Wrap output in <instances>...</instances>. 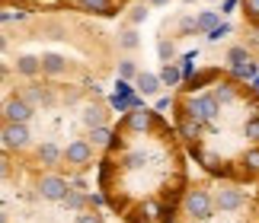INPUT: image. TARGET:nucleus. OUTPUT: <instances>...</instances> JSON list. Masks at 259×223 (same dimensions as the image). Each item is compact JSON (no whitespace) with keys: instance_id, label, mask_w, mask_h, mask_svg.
<instances>
[{"instance_id":"0eeeda50","label":"nucleus","mask_w":259,"mask_h":223,"mask_svg":"<svg viewBox=\"0 0 259 223\" xmlns=\"http://www.w3.org/2000/svg\"><path fill=\"white\" fill-rule=\"evenodd\" d=\"M189 115H192L198 125H202V121H214L218 118V102L211 96H198L192 102V108H189Z\"/></svg>"},{"instance_id":"f704fd0d","label":"nucleus","mask_w":259,"mask_h":223,"mask_svg":"<svg viewBox=\"0 0 259 223\" xmlns=\"http://www.w3.org/2000/svg\"><path fill=\"white\" fill-rule=\"evenodd\" d=\"M234 7H237V0H224V13H231Z\"/></svg>"},{"instance_id":"cd10ccee","label":"nucleus","mask_w":259,"mask_h":223,"mask_svg":"<svg viewBox=\"0 0 259 223\" xmlns=\"http://www.w3.org/2000/svg\"><path fill=\"white\" fill-rule=\"evenodd\" d=\"M246 166H250L253 172H259V147H256V150H250V153H246Z\"/></svg>"},{"instance_id":"c756f323","label":"nucleus","mask_w":259,"mask_h":223,"mask_svg":"<svg viewBox=\"0 0 259 223\" xmlns=\"http://www.w3.org/2000/svg\"><path fill=\"white\" fill-rule=\"evenodd\" d=\"M243 7H246V13L253 19H259V0H243Z\"/></svg>"},{"instance_id":"f03ea898","label":"nucleus","mask_w":259,"mask_h":223,"mask_svg":"<svg viewBox=\"0 0 259 223\" xmlns=\"http://www.w3.org/2000/svg\"><path fill=\"white\" fill-rule=\"evenodd\" d=\"M67 188H71V185H67V179L58 176V172H45V176L38 179V185H35L38 198H45V201H64Z\"/></svg>"},{"instance_id":"412c9836","label":"nucleus","mask_w":259,"mask_h":223,"mask_svg":"<svg viewBox=\"0 0 259 223\" xmlns=\"http://www.w3.org/2000/svg\"><path fill=\"white\" fill-rule=\"evenodd\" d=\"M227 61H231V67L250 64V51H246V48H231V51H227Z\"/></svg>"},{"instance_id":"473e14b6","label":"nucleus","mask_w":259,"mask_h":223,"mask_svg":"<svg viewBox=\"0 0 259 223\" xmlns=\"http://www.w3.org/2000/svg\"><path fill=\"white\" fill-rule=\"evenodd\" d=\"M10 172H13V169H10V163L0 156V179H10Z\"/></svg>"},{"instance_id":"9b49d317","label":"nucleus","mask_w":259,"mask_h":223,"mask_svg":"<svg viewBox=\"0 0 259 223\" xmlns=\"http://www.w3.org/2000/svg\"><path fill=\"white\" fill-rule=\"evenodd\" d=\"M19 99H23V102H29L32 108H35V105H48V102H52V96H48L42 86H26Z\"/></svg>"},{"instance_id":"4be33fe9","label":"nucleus","mask_w":259,"mask_h":223,"mask_svg":"<svg viewBox=\"0 0 259 223\" xmlns=\"http://www.w3.org/2000/svg\"><path fill=\"white\" fill-rule=\"evenodd\" d=\"M224 35H231V26L227 23H218L214 29H208V38H211V42H221Z\"/></svg>"},{"instance_id":"e433bc0d","label":"nucleus","mask_w":259,"mask_h":223,"mask_svg":"<svg viewBox=\"0 0 259 223\" xmlns=\"http://www.w3.org/2000/svg\"><path fill=\"white\" fill-rule=\"evenodd\" d=\"M151 4H154V7H163V4H170V0H151Z\"/></svg>"},{"instance_id":"4c0bfd02","label":"nucleus","mask_w":259,"mask_h":223,"mask_svg":"<svg viewBox=\"0 0 259 223\" xmlns=\"http://www.w3.org/2000/svg\"><path fill=\"white\" fill-rule=\"evenodd\" d=\"M4 77H7V67H4V64H0V80H4Z\"/></svg>"},{"instance_id":"423d86ee","label":"nucleus","mask_w":259,"mask_h":223,"mask_svg":"<svg viewBox=\"0 0 259 223\" xmlns=\"http://www.w3.org/2000/svg\"><path fill=\"white\" fill-rule=\"evenodd\" d=\"M0 140H4V144H7L10 150H23V147H29L32 134H29V125H10V121H4Z\"/></svg>"},{"instance_id":"ea45409f","label":"nucleus","mask_w":259,"mask_h":223,"mask_svg":"<svg viewBox=\"0 0 259 223\" xmlns=\"http://www.w3.org/2000/svg\"><path fill=\"white\" fill-rule=\"evenodd\" d=\"M253 86H256V89H259V77H256V83H253Z\"/></svg>"},{"instance_id":"aec40b11","label":"nucleus","mask_w":259,"mask_h":223,"mask_svg":"<svg viewBox=\"0 0 259 223\" xmlns=\"http://www.w3.org/2000/svg\"><path fill=\"white\" fill-rule=\"evenodd\" d=\"M218 23H221V19H218V13H211V10H208V13H202L195 19V29H202V32H208V29H214Z\"/></svg>"},{"instance_id":"5701e85b","label":"nucleus","mask_w":259,"mask_h":223,"mask_svg":"<svg viewBox=\"0 0 259 223\" xmlns=\"http://www.w3.org/2000/svg\"><path fill=\"white\" fill-rule=\"evenodd\" d=\"M157 51H160V58H163V64H173V42H160L157 45Z\"/></svg>"},{"instance_id":"72a5a7b5","label":"nucleus","mask_w":259,"mask_h":223,"mask_svg":"<svg viewBox=\"0 0 259 223\" xmlns=\"http://www.w3.org/2000/svg\"><path fill=\"white\" fill-rule=\"evenodd\" d=\"M141 19H147V10H144V7H138L135 13H132V23H141Z\"/></svg>"},{"instance_id":"58836bf2","label":"nucleus","mask_w":259,"mask_h":223,"mask_svg":"<svg viewBox=\"0 0 259 223\" xmlns=\"http://www.w3.org/2000/svg\"><path fill=\"white\" fill-rule=\"evenodd\" d=\"M0 223H10V220H7V214H4V210H0Z\"/></svg>"},{"instance_id":"a211bd4d","label":"nucleus","mask_w":259,"mask_h":223,"mask_svg":"<svg viewBox=\"0 0 259 223\" xmlns=\"http://www.w3.org/2000/svg\"><path fill=\"white\" fill-rule=\"evenodd\" d=\"M179 131H183V137H186V140H195L202 128H198V121H195L192 115H189V118H183V125H179Z\"/></svg>"},{"instance_id":"b1692460","label":"nucleus","mask_w":259,"mask_h":223,"mask_svg":"<svg viewBox=\"0 0 259 223\" xmlns=\"http://www.w3.org/2000/svg\"><path fill=\"white\" fill-rule=\"evenodd\" d=\"M253 74H256L253 64H237V67H234V77H237V80H250Z\"/></svg>"},{"instance_id":"f3484780","label":"nucleus","mask_w":259,"mask_h":223,"mask_svg":"<svg viewBox=\"0 0 259 223\" xmlns=\"http://www.w3.org/2000/svg\"><path fill=\"white\" fill-rule=\"evenodd\" d=\"M61 204H67L71 210H83V204H87V198L80 195V191H74V188H67V195H64V201Z\"/></svg>"},{"instance_id":"7ed1b4c3","label":"nucleus","mask_w":259,"mask_h":223,"mask_svg":"<svg viewBox=\"0 0 259 223\" xmlns=\"http://www.w3.org/2000/svg\"><path fill=\"white\" fill-rule=\"evenodd\" d=\"M32 105L23 102L19 96H10L7 102H0V115H4V121H10V125H29V118H32Z\"/></svg>"},{"instance_id":"f257e3e1","label":"nucleus","mask_w":259,"mask_h":223,"mask_svg":"<svg viewBox=\"0 0 259 223\" xmlns=\"http://www.w3.org/2000/svg\"><path fill=\"white\" fill-rule=\"evenodd\" d=\"M186 214L192 220H208L214 214V204H211V195H208L205 188H189L186 191V201H183Z\"/></svg>"},{"instance_id":"f8f14e48","label":"nucleus","mask_w":259,"mask_h":223,"mask_svg":"<svg viewBox=\"0 0 259 223\" xmlns=\"http://www.w3.org/2000/svg\"><path fill=\"white\" fill-rule=\"evenodd\" d=\"M128 128L132 131H147L151 128V112L147 108H132L128 112Z\"/></svg>"},{"instance_id":"a19ab883","label":"nucleus","mask_w":259,"mask_h":223,"mask_svg":"<svg viewBox=\"0 0 259 223\" xmlns=\"http://www.w3.org/2000/svg\"><path fill=\"white\" fill-rule=\"evenodd\" d=\"M183 4H195V0H183Z\"/></svg>"},{"instance_id":"9d476101","label":"nucleus","mask_w":259,"mask_h":223,"mask_svg":"<svg viewBox=\"0 0 259 223\" xmlns=\"http://www.w3.org/2000/svg\"><path fill=\"white\" fill-rule=\"evenodd\" d=\"M16 74L35 77V74H42V64H38L35 54H19V58H16Z\"/></svg>"},{"instance_id":"c85d7f7f","label":"nucleus","mask_w":259,"mask_h":223,"mask_svg":"<svg viewBox=\"0 0 259 223\" xmlns=\"http://www.w3.org/2000/svg\"><path fill=\"white\" fill-rule=\"evenodd\" d=\"M118 74H122V80L135 77V64H132V61H122V64H118Z\"/></svg>"},{"instance_id":"39448f33","label":"nucleus","mask_w":259,"mask_h":223,"mask_svg":"<svg viewBox=\"0 0 259 223\" xmlns=\"http://www.w3.org/2000/svg\"><path fill=\"white\" fill-rule=\"evenodd\" d=\"M61 159L74 169H83L93 163V147L87 140H74V144H67V150H61Z\"/></svg>"},{"instance_id":"4468645a","label":"nucleus","mask_w":259,"mask_h":223,"mask_svg":"<svg viewBox=\"0 0 259 223\" xmlns=\"http://www.w3.org/2000/svg\"><path fill=\"white\" fill-rule=\"evenodd\" d=\"M138 89H141L144 96H154L157 89H160V80H157L154 74H141V77H138Z\"/></svg>"},{"instance_id":"7c9ffc66","label":"nucleus","mask_w":259,"mask_h":223,"mask_svg":"<svg viewBox=\"0 0 259 223\" xmlns=\"http://www.w3.org/2000/svg\"><path fill=\"white\" fill-rule=\"evenodd\" d=\"M183 61H186V64H183V70H179V74H183V77H189V74H192V61H195V51H192V54H186Z\"/></svg>"},{"instance_id":"a878e982","label":"nucleus","mask_w":259,"mask_h":223,"mask_svg":"<svg viewBox=\"0 0 259 223\" xmlns=\"http://www.w3.org/2000/svg\"><path fill=\"white\" fill-rule=\"evenodd\" d=\"M118 42H122V48H138V32H135V29H128V32H122Z\"/></svg>"},{"instance_id":"6e6552de","label":"nucleus","mask_w":259,"mask_h":223,"mask_svg":"<svg viewBox=\"0 0 259 223\" xmlns=\"http://www.w3.org/2000/svg\"><path fill=\"white\" fill-rule=\"evenodd\" d=\"M35 159H38V163H42L45 169H52V166L61 163V147H58V144H38Z\"/></svg>"},{"instance_id":"dca6fc26","label":"nucleus","mask_w":259,"mask_h":223,"mask_svg":"<svg viewBox=\"0 0 259 223\" xmlns=\"http://www.w3.org/2000/svg\"><path fill=\"white\" fill-rule=\"evenodd\" d=\"M109 144H112V131H109L106 125L93 128V144H90V147H109Z\"/></svg>"},{"instance_id":"1a4fd4ad","label":"nucleus","mask_w":259,"mask_h":223,"mask_svg":"<svg viewBox=\"0 0 259 223\" xmlns=\"http://www.w3.org/2000/svg\"><path fill=\"white\" fill-rule=\"evenodd\" d=\"M38 64H42V74H48V77H61L64 70H67V61L61 54H42V58H38Z\"/></svg>"},{"instance_id":"6ab92c4d","label":"nucleus","mask_w":259,"mask_h":223,"mask_svg":"<svg viewBox=\"0 0 259 223\" xmlns=\"http://www.w3.org/2000/svg\"><path fill=\"white\" fill-rule=\"evenodd\" d=\"M211 99H214L218 105H221V102H231V99H234V86L231 83H218V89L211 93Z\"/></svg>"},{"instance_id":"2eb2a0df","label":"nucleus","mask_w":259,"mask_h":223,"mask_svg":"<svg viewBox=\"0 0 259 223\" xmlns=\"http://www.w3.org/2000/svg\"><path fill=\"white\" fill-rule=\"evenodd\" d=\"M106 121V115H103V108H96V105H90L87 112H83V125L87 128H99Z\"/></svg>"},{"instance_id":"ddd939ff","label":"nucleus","mask_w":259,"mask_h":223,"mask_svg":"<svg viewBox=\"0 0 259 223\" xmlns=\"http://www.w3.org/2000/svg\"><path fill=\"white\" fill-rule=\"evenodd\" d=\"M157 80H160L163 86H176L179 80H183V74H179L176 64H163V70H160V77H157Z\"/></svg>"},{"instance_id":"20e7f679","label":"nucleus","mask_w":259,"mask_h":223,"mask_svg":"<svg viewBox=\"0 0 259 223\" xmlns=\"http://www.w3.org/2000/svg\"><path fill=\"white\" fill-rule=\"evenodd\" d=\"M211 204H214V210H221V214H231V210H240L246 204V195L234 185H221L218 195L211 198Z\"/></svg>"},{"instance_id":"bb28decb","label":"nucleus","mask_w":259,"mask_h":223,"mask_svg":"<svg viewBox=\"0 0 259 223\" xmlns=\"http://www.w3.org/2000/svg\"><path fill=\"white\" fill-rule=\"evenodd\" d=\"M246 137L259 140V118H250V121H246Z\"/></svg>"},{"instance_id":"393cba45","label":"nucleus","mask_w":259,"mask_h":223,"mask_svg":"<svg viewBox=\"0 0 259 223\" xmlns=\"http://www.w3.org/2000/svg\"><path fill=\"white\" fill-rule=\"evenodd\" d=\"M77 223H103L96 210H77Z\"/></svg>"},{"instance_id":"37998d69","label":"nucleus","mask_w":259,"mask_h":223,"mask_svg":"<svg viewBox=\"0 0 259 223\" xmlns=\"http://www.w3.org/2000/svg\"><path fill=\"white\" fill-rule=\"evenodd\" d=\"M0 144H4V140H0Z\"/></svg>"},{"instance_id":"c9c22d12","label":"nucleus","mask_w":259,"mask_h":223,"mask_svg":"<svg viewBox=\"0 0 259 223\" xmlns=\"http://www.w3.org/2000/svg\"><path fill=\"white\" fill-rule=\"evenodd\" d=\"M7 45H10V42H7V35H0V54L7 51Z\"/></svg>"},{"instance_id":"2f4dec72","label":"nucleus","mask_w":259,"mask_h":223,"mask_svg":"<svg viewBox=\"0 0 259 223\" xmlns=\"http://www.w3.org/2000/svg\"><path fill=\"white\" fill-rule=\"evenodd\" d=\"M83 7H93V10H106V0H80Z\"/></svg>"},{"instance_id":"79ce46f5","label":"nucleus","mask_w":259,"mask_h":223,"mask_svg":"<svg viewBox=\"0 0 259 223\" xmlns=\"http://www.w3.org/2000/svg\"><path fill=\"white\" fill-rule=\"evenodd\" d=\"M166 223H176V220H166Z\"/></svg>"}]
</instances>
